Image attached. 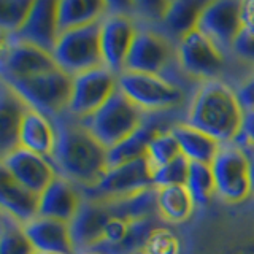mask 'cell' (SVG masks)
Listing matches in <instances>:
<instances>
[{
	"label": "cell",
	"mask_w": 254,
	"mask_h": 254,
	"mask_svg": "<svg viewBox=\"0 0 254 254\" xmlns=\"http://www.w3.org/2000/svg\"><path fill=\"white\" fill-rule=\"evenodd\" d=\"M35 0H0L2 37H11L27 22Z\"/></svg>",
	"instance_id": "30"
},
{
	"label": "cell",
	"mask_w": 254,
	"mask_h": 254,
	"mask_svg": "<svg viewBox=\"0 0 254 254\" xmlns=\"http://www.w3.org/2000/svg\"><path fill=\"white\" fill-rule=\"evenodd\" d=\"M169 115L170 111H164V113H146L145 121H143V124L130 137H127L118 146L108 149V169L146 156L151 141L161 132L169 130L175 126L170 123Z\"/></svg>",
	"instance_id": "18"
},
{
	"label": "cell",
	"mask_w": 254,
	"mask_h": 254,
	"mask_svg": "<svg viewBox=\"0 0 254 254\" xmlns=\"http://www.w3.org/2000/svg\"><path fill=\"white\" fill-rule=\"evenodd\" d=\"M113 214L115 208L111 200L84 198L70 222V232L76 253L91 251L99 245Z\"/></svg>",
	"instance_id": "15"
},
{
	"label": "cell",
	"mask_w": 254,
	"mask_h": 254,
	"mask_svg": "<svg viewBox=\"0 0 254 254\" xmlns=\"http://www.w3.org/2000/svg\"><path fill=\"white\" fill-rule=\"evenodd\" d=\"M2 167L16 181L38 195L58 177L50 157L35 154L24 148H16L5 154L2 157Z\"/></svg>",
	"instance_id": "16"
},
{
	"label": "cell",
	"mask_w": 254,
	"mask_h": 254,
	"mask_svg": "<svg viewBox=\"0 0 254 254\" xmlns=\"http://www.w3.org/2000/svg\"><path fill=\"white\" fill-rule=\"evenodd\" d=\"M0 203L2 213L22 224H27L40 214V195L16 181L3 167L0 170Z\"/></svg>",
	"instance_id": "21"
},
{
	"label": "cell",
	"mask_w": 254,
	"mask_h": 254,
	"mask_svg": "<svg viewBox=\"0 0 254 254\" xmlns=\"http://www.w3.org/2000/svg\"><path fill=\"white\" fill-rule=\"evenodd\" d=\"M6 84L11 86L30 108L54 119L68 108L73 76L61 67H56L45 73Z\"/></svg>",
	"instance_id": "6"
},
{
	"label": "cell",
	"mask_w": 254,
	"mask_h": 254,
	"mask_svg": "<svg viewBox=\"0 0 254 254\" xmlns=\"http://www.w3.org/2000/svg\"><path fill=\"white\" fill-rule=\"evenodd\" d=\"M30 107L11 86L2 81L0 94V149L2 157L19 148V129Z\"/></svg>",
	"instance_id": "22"
},
{
	"label": "cell",
	"mask_w": 254,
	"mask_h": 254,
	"mask_svg": "<svg viewBox=\"0 0 254 254\" xmlns=\"http://www.w3.org/2000/svg\"><path fill=\"white\" fill-rule=\"evenodd\" d=\"M190 161L180 154L175 157L172 162L159 167L153 172L154 188H165V186H185L189 175Z\"/></svg>",
	"instance_id": "32"
},
{
	"label": "cell",
	"mask_w": 254,
	"mask_h": 254,
	"mask_svg": "<svg viewBox=\"0 0 254 254\" xmlns=\"http://www.w3.org/2000/svg\"><path fill=\"white\" fill-rule=\"evenodd\" d=\"M195 205H206L216 194V183L211 170V164L190 162L186 185Z\"/></svg>",
	"instance_id": "29"
},
{
	"label": "cell",
	"mask_w": 254,
	"mask_h": 254,
	"mask_svg": "<svg viewBox=\"0 0 254 254\" xmlns=\"http://www.w3.org/2000/svg\"><path fill=\"white\" fill-rule=\"evenodd\" d=\"M251 156V181H253V194H254V148H253V153H250Z\"/></svg>",
	"instance_id": "40"
},
{
	"label": "cell",
	"mask_w": 254,
	"mask_h": 254,
	"mask_svg": "<svg viewBox=\"0 0 254 254\" xmlns=\"http://www.w3.org/2000/svg\"><path fill=\"white\" fill-rule=\"evenodd\" d=\"M197 29L230 58L232 45L243 29L242 0H211L203 10Z\"/></svg>",
	"instance_id": "14"
},
{
	"label": "cell",
	"mask_w": 254,
	"mask_h": 254,
	"mask_svg": "<svg viewBox=\"0 0 254 254\" xmlns=\"http://www.w3.org/2000/svg\"><path fill=\"white\" fill-rule=\"evenodd\" d=\"M59 67L53 53L37 45L2 38V81L11 83Z\"/></svg>",
	"instance_id": "12"
},
{
	"label": "cell",
	"mask_w": 254,
	"mask_h": 254,
	"mask_svg": "<svg viewBox=\"0 0 254 254\" xmlns=\"http://www.w3.org/2000/svg\"><path fill=\"white\" fill-rule=\"evenodd\" d=\"M118 86L146 113L172 111L186 102L185 86L162 75L124 70L118 76Z\"/></svg>",
	"instance_id": "4"
},
{
	"label": "cell",
	"mask_w": 254,
	"mask_h": 254,
	"mask_svg": "<svg viewBox=\"0 0 254 254\" xmlns=\"http://www.w3.org/2000/svg\"><path fill=\"white\" fill-rule=\"evenodd\" d=\"M216 194L229 203H240L253 194L251 156L245 148L222 145L211 162Z\"/></svg>",
	"instance_id": "8"
},
{
	"label": "cell",
	"mask_w": 254,
	"mask_h": 254,
	"mask_svg": "<svg viewBox=\"0 0 254 254\" xmlns=\"http://www.w3.org/2000/svg\"><path fill=\"white\" fill-rule=\"evenodd\" d=\"M53 121L58 140L50 159L56 172L81 189L95 186L108 170V149L67 111Z\"/></svg>",
	"instance_id": "1"
},
{
	"label": "cell",
	"mask_w": 254,
	"mask_h": 254,
	"mask_svg": "<svg viewBox=\"0 0 254 254\" xmlns=\"http://www.w3.org/2000/svg\"><path fill=\"white\" fill-rule=\"evenodd\" d=\"M126 70L162 75L175 79L172 76L173 71H183L178 64V43L159 27L140 24L138 34L126 62Z\"/></svg>",
	"instance_id": "5"
},
{
	"label": "cell",
	"mask_w": 254,
	"mask_h": 254,
	"mask_svg": "<svg viewBox=\"0 0 254 254\" xmlns=\"http://www.w3.org/2000/svg\"><path fill=\"white\" fill-rule=\"evenodd\" d=\"M243 27L254 32V0H242Z\"/></svg>",
	"instance_id": "39"
},
{
	"label": "cell",
	"mask_w": 254,
	"mask_h": 254,
	"mask_svg": "<svg viewBox=\"0 0 254 254\" xmlns=\"http://www.w3.org/2000/svg\"><path fill=\"white\" fill-rule=\"evenodd\" d=\"M169 5L170 0H135V19L146 26H159Z\"/></svg>",
	"instance_id": "33"
},
{
	"label": "cell",
	"mask_w": 254,
	"mask_h": 254,
	"mask_svg": "<svg viewBox=\"0 0 254 254\" xmlns=\"http://www.w3.org/2000/svg\"><path fill=\"white\" fill-rule=\"evenodd\" d=\"M59 3L61 0H35L24 27L14 35L2 38L27 42L53 53L59 38Z\"/></svg>",
	"instance_id": "17"
},
{
	"label": "cell",
	"mask_w": 254,
	"mask_h": 254,
	"mask_svg": "<svg viewBox=\"0 0 254 254\" xmlns=\"http://www.w3.org/2000/svg\"><path fill=\"white\" fill-rule=\"evenodd\" d=\"M172 132L178 141L181 154L190 162L211 164L218 156L222 143L206 132L189 126L188 123H178L172 127Z\"/></svg>",
	"instance_id": "25"
},
{
	"label": "cell",
	"mask_w": 254,
	"mask_h": 254,
	"mask_svg": "<svg viewBox=\"0 0 254 254\" xmlns=\"http://www.w3.org/2000/svg\"><path fill=\"white\" fill-rule=\"evenodd\" d=\"M56 140H58V132H56L53 119L34 108H29L27 113L24 115L19 129V148L45 157H51Z\"/></svg>",
	"instance_id": "23"
},
{
	"label": "cell",
	"mask_w": 254,
	"mask_h": 254,
	"mask_svg": "<svg viewBox=\"0 0 254 254\" xmlns=\"http://www.w3.org/2000/svg\"><path fill=\"white\" fill-rule=\"evenodd\" d=\"M138 29L140 22L133 16L127 14L110 13L102 21L100 45L103 65L115 71L116 75H121L126 70V62Z\"/></svg>",
	"instance_id": "13"
},
{
	"label": "cell",
	"mask_w": 254,
	"mask_h": 254,
	"mask_svg": "<svg viewBox=\"0 0 254 254\" xmlns=\"http://www.w3.org/2000/svg\"><path fill=\"white\" fill-rule=\"evenodd\" d=\"M230 58L222 53L202 30L194 29L178 42V64L186 76L208 81L221 79Z\"/></svg>",
	"instance_id": "9"
},
{
	"label": "cell",
	"mask_w": 254,
	"mask_h": 254,
	"mask_svg": "<svg viewBox=\"0 0 254 254\" xmlns=\"http://www.w3.org/2000/svg\"><path fill=\"white\" fill-rule=\"evenodd\" d=\"M180 154H181V151L178 146V141L175 138L172 129H169V130L161 132L153 141H151L146 157L151 164V169L154 172L159 167L172 162L173 159L178 157Z\"/></svg>",
	"instance_id": "31"
},
{
	"label": "cell",
	"mask_w": 254,
	"mask_h": 254,
	"mask_svg": "<svg viewBox=\"0 0 254 254\" xmlns=\"http://www.w3.org/2000/svg\"><path fill=\"white\" fill-rule=\"evenodd\" d=\"M84 200L83 190L75 183L58 175L40 194L38 216L71 222Z\"/></svg>",
	"instance_id": "19"
},
{
	"label": "cell",
	"mask_w": 254,
	"mask_h": 254,
	"mask_svg": "<svg viewBox=\"0 0 254 254\" xmlns=\"http://www.w3.org/2000/svg\"><path fill=\"white\" fill-rule=\"evenodd\" d=\"M242 140H245L251 148H254V110H248L245 115V124L242 132Z\"/></svg>",
	"instance_id": "38"
},
{
	"label": "cell",
	"mask_w": 254,
	"mask_h": 254,
	"mask_svg": "<svg viewBox=\"0 0 254 254\" xmlns=\"http://www.w3.org/2000/svg\"><path fill=\"white\" fill-rule=\"evenodd\" d=\"M246 110L235 87L222 79L198 83L188 105L186 121L222 145L235 143L242 137Z\"/></svg>",
	"instance_id": "2"
},
{
	"label": "cell",
	"mask_w": 254,
	"mask_h": 254,
	"mask_svg": "<svg viewBox=\"0 0 254 254\" xmlns=\"http://www.w3.org/2000/svg\"><path fill=\"white\" fill-rule=\"evenodd\" d=\"M110 14L107 0H61L59 34L102 22Z\"/></svg>",
	"instance_id": "26"
},
{
	"label": "cell",
	"mask_w": 254,
	"mask_h": 254,
	"mask_svg": "<svg viewBox=\"0 0 254 254\" xmlns=\"http://www.w3.org/2000/svg\"><path fill=\"white\" fill-rule=\"evenodd\" d=\"M156 203L159 216L164 221L186 222L192 216L195 202L186 186H165L156 189Z\"/></svg>",
	"instance_id": "27"
},
{
	"label": "cell",
	"mask_w": 254,
	"mask_h": 254,
	"mask_svg": "<svg viewBox=\"0 0 254 254\" xmlns=\"http://www.w3.org/2000/svg\"><path fill=\"white\" fill-rule=\"evenodd\" d=\"M0 254H38L26 234L24 224L2 213L0 222Z\"/></svg>",
	"instance_id": "28"
},
{
	"label": "cell",
	"mask_w": 254,
	"mask_h": 254,
	"mask_svg": "<svg viewBox=\"0 0 254 254\" xmlns=\"http://www.w3.org/2000/svg\"><path fill=\"white\" fill-rule=\"evenodd\" d=\"M210 2L211 0H170L162 22L156 27L178 43L189 32L197 29L202 13Z\"/></svg>",
	"instance_id": "24"
},
{
	"label": "cell",
	"mask_w": 254,
	"mask_h": 254,
	"mask_svg": "<svg viewBox=\"0 0 254 254\" xmlns=\"http://www.w3.org/2000/svg\"><path fill=\"white\" fill-rule=\"evenodd\" d=\"M145 118L146 111L135 105L121 89H118L105 105L89 118L81 119V123L103 146L111 149L130 137L143 124Z\"/></svg>",
	"instance_id": "3"
},
{
	"label": "cell",
	"mask_w": 254,
	"mask_h": 254,
	"mask_svg": "<svg viewBox=\"0 0 254 254\" xmlns=\"http://www.w3.org/2000/svg\"><path fill=\"white\" fill-rule=\"evenodd\" d=\"M230 59L237 61L238 64L250 65L254 70V32L243 27L242 32L235 38L230 51Z\"/></svg>",
	"instance_id": "34"
},
{
	"label": "cell",
	"mask_w": 254,
	"mask_h": 254,
	"mask_svg": "<svg viewBox=\"0 0 254 254\" xmlns=\"http://www.w3.org/2000/svg\"><path fill=\"white\" fill-rule=\"evenodd\" d=\"M178 250V243L173 237L165 234L164 230L157 229L149 238L145 253L148 254H175ZM143 253V254H145Z\"/></svg>",
	"instance_id": "35"
},
{
	"label": "cell",
	"mask_w": 254,
	"mask_h": 254,
	"mask_svg": "<svg viewBox=\"0 0 254 254\" xmlns=\"http://www.w3.org/2000/svg\"><path fill=\"white\" fill-rule=\"evenodd\" d=\"M100 27L102 22H95L59 34L53 50L56 64L71 76L103 65Z\"/></svg>",
	"instance_id": "7"
},
{
	"label": "cell",
	"mask_w": 254,
	"mask_h": 254,
	"mask_svg": "<svg viewBox=\"0 0 254 254\" xmlns=\"http://www.w3.org/2000/svg\"><path fill=\"white\" fill-rule=\"evenodd\" d=\"M118 76L105 65L75 75L67 113L76 119H86L94 115L119 89Z\"/></svg>",
	"instance_id": "11"
},
{
	"label": "cell",
	"mask_w": 254,
	"mask_h": 254,
	"mask_svg": "<svg viewBox=\"0 0 254 254\" xmlns=\"http://www.w3.org/2000/svg\"><path fill=\"white\" fill-rule=\"evenodd\" d=\"M110 13L127 14L135 18V0H107Z\"/></svg>",
	"instance_id": "37"
},
{
	"label": "cell",
	"mask_w": 254,
	"mask_h": 254,
	"mask_svg": "<svg viewBox=\"0 0 254 254\" xmlns=\"http://www.w3.org/2000/svg\"><path fill=\"white\" fill-rule=\"evenodd\" d=\"M24 229L38 254H76L70 224L65 221L37 216L24 224Z\"/></svg>",
	"instance_id": "20"
},
{
	"label": "cell",
	"mask_w": 254,
	"mask_h": 254,
	"mask_svg": "<svg viewBox=\"0 0 254 254\" xmlns=\"http://www.w3.org/2000/svg\"><path fill=\"white\" fill-rule=\"evenodd\" d=\"M238 97L242 100V105L245 107V110H254V70L250 75H246L243 78V81L238 84L237 87Z\"/></svg>",
	"instance_id": "36"
},
{
	"label": "cell",
	"mask_w": 254,
	"mask_h": 254,
	"mask_svg": "<svg viewBox=\"0 0 254 254\" xmlns=\"http://www.w3.org/2000/svg\"><path fill=\"white\" fill-rule=\"evenodd\" d=\"M76 254H100V253H95V251H83V253H76Z\"/></svg>",
	"instance_id": "41"
},
{
	"label": "cell",
	"mask_w": 254,
	"mask_h": 254,
	"mask_svg": "<svg viewBox=\"0 0 254 254\" xmlns=\"http://www.w3.org/2000/svg\"><path fill=\"white\" fill-rule=\"evenodd\" d=\"M154 188L153 169L146 156L133 161L110 167L103 178L92 188L81 189L84 198L111 200L138 194L141 190Z\"/></svg>",
	"instance_id": "10"
}]
</instances>
